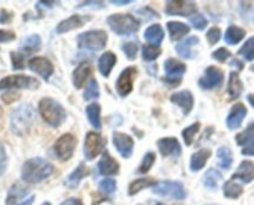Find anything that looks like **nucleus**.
Listing matches in <instances>:
<instances>
[{"label": "nucleus", "mask_w": 254, "mask_h": 205, "mask_svg": "<svg viewBox=\"0 0 254 205\" xmlns=\"http://www.w3.org/2000/svg\"><path fill=\"white\" fill-rule=\"evenodd\" d=\"M52 172H54V165L51 163L47 162L44 158L35 157L24 163L21 169V178L24 182L35 184V183L46 179Z\"/></svg>", "instance_id": "obj_1"}, {"label": "nucleus", "mask_w": 254, "mask_h": 205, "mask_svg": "<svg viewBox=\"0 0 254 205\" xmlns=\"http://www.w3.org/2000/svg\"><path fill=\"white\" fill-rule=\"evenodd\" d=\"M35 121V109L31 104H22L10 115V130L17 136H24L31 130Z\"/></svg>", "instance_id": "obj_2"}, {"label": "nucleus", "mask_w": 254, "mask_h": 205, "mask_svg": "<svg viewBox=\"0 0 254 205\" xmlns=\"http://www.w3.org/2000/svg\"><path fill=\"white\" fill-rule=\"evenodd\" d=\"M40 115L49 125L59 127L66 120V111L60 103L51 98H44L39 104Z\"/></svg>", "instance_id": "obj_3"}, {"label": "nucleus", "mask_w": 254, "mask_h": 205, "mask_svg": "<svg viewBox=\"0 0 254 205\" xmlns=\"http://www.w3.org/2000/svg\"><path fill=\"white\" fill-rule=\"evenodd\" d=\"M107 22L116 34L121 36H129L139 30L140 22L128 14H113L107 19Z\"/></svg>", "instance_id": "obj_4"}, {"label": "nucleus", "mask_w": 254, "mask_h": 205, "mask_svg": "<svg viewBox=\"0 0 254 205\" xmlns=\"http://www.w3.org/2000/svg\"><path fill=\"white\" fill-rule=\"evenodd\" d=\"M107 36L106 31L103 30H92V31L83 32L78 36V47L83 49H89V51H99V49L104 48L107 43Z\"/></svg>", "instance_id": "obj_5"}, {"label": "nucleus", "mask_w": 254, "mask_h": 205, "mask_svg": "<svg viewBox=\"0 0 254 205\" xmlns=\"http://www.w3.org/2000/svg\"><path fill=\"white\" fill-rule=\"evenodd\" d=\"M153 192L161 197H170L176 200L185 199L188 195L183 183L173 182V180H164V182L158 183L153 187Z\"/></svg>", "instance_id": "obj_6"}, {"label": "nucleus", "mask_w": 254, "mask_h": 205, "mask_svg": "<svg viewBox=\"0 0 254 205\" xmlns=\"http://www.w3.org/2000/svg\"><path fill=\"white\" fill-rule=\"evenodd\" d=\"M39 82L27 76H9L0 81V90L4 89H36Z\"/></svg>", "instance_id": "obj_7"}, {"label": "nucleus", "mask_w": 254, "mask_h": 205, "mask_svg": "<svg viewBox=\"0 0 254 205\" xmlns=\"http://www.w3.org/2000/svg\"><path fill=\"white\" fill-rule=\"evenodd\" d=\"M77 146V138L71 133H64L55 143V152L61 161H67L72 157Z\"/></svg>", "instance_id": "obj_8"}, {"label": "nucleus", "mask_w": 254, "mask_h": 205, "mask_svg": "<svg viewBox=\"0 0 254 205\" xmlns=\"http://www.w3.org/2000/svg\"><path fill=\"white\" fill-rule=\"evenodd\" d=\"M104 147V140L97 132H88L84 140V156L86 160L92 161L102 152Z\"/></svg>", "instance_id": "obj_9"}, {"label": "nucleus", "mask_w": 254, "mask_h": 205, "mask_svg": "<svg viewBox=\"0 0 254 205\" xmlns=\"http://www.w3.org/2000/svg\"><path fill=\"white\" fill-rule=\"evenodd\" d=\"M138 74L135 67H128L121 73L119 78L117 79V91L121 96H127L133 90V82L135 76Z\"/></svg>", "instance_id": "obj_10"}, {"label": "nucleus", "mask_w": 254, "mask_h": 205, "mask_svg": "<svg viewBox=\"0 0 254 205\" xmlns=\"http://www.w3.org/2000/svg\"><path fill=\"white\" fill-rule=\"evenodd\" d=\"M223 83V72L221 71L220 68L217 67H208L207 69L205 71V76L202 78H200L198 81V84L202 89H210L213 88H218L221 84Z\"/></svg>", "instance_id": "obj_11"}, {"label": "nucleus", "mask_w": 254, "mask_h": 205, "mask_svg": "<svg viewBox=\"0 0 254 205\" xmlns=\"http://www.w3.org/2000/svg\"><path fill=\"white\" fill-rule=\"evenodd\" d=\"M197 11V6L192 1H168L165 12L168 15H180V16H190Z\"/></svg>", "instance_id": "obj_12"}, {"label": "nucleus", "mask_w": 254, "mask_h": 205, "mask_svg": "<svg viewBox=\"0 0 254 205\" xmlns=\"http://www.w3.org/2000/svg\"><path fill=\"white\" fill-rule=\"evenodd\" d=\"M186 72V66L183 62L178 61L175 58H169L165 61V73L168 76V82L169 83L174 84L179 83L181 79V77L185 74Z\"/></svg>", "instance_id": "obj_13"}, {"label": "nucleus", "mask_w": 254, "mask_h": 205, "mask_svg": "<svg viewBox=\"0 0 254 205\" xmlns=\"http://www.w3.org/2000/svg\"><path fill=\"white\" fill-rule=\"evenodd\" d=\"M29 68L36 74H39L45 81H49V78L54 73V66L45 57H35V58L30 59Z\"/></svg>", "instance_id": "obj_14"}, {"label": "nucleus", "mask_w": 254, "mask_h": 205, "mask_svg": "<svg viewBox=\"0 0 254 205\" xmlns=\"http://www.w3.org/2000/svg\"><path fill=\"white\" fill-rule=\"evenodd\" d=\"M113 143L116 146L117 151L123 156L124 158L130 157L133 153L134 141L130 136L126 135L123 132H114L113 133Z\"/></svg>", "instance_id": "obj_15"}, {"label": "nucleus", "mask_w": 254, "mask_h": 205, "mask_svg": "<svg viewBox=\"0 0 254 205\" xmlns=\"http://www.w3.org/2000/svg\"><path fill=\"white\" fill-rule=\"evenodd\" d=\"M170 100L173 101L174 104H176V105L183 110L184 114H189L191 110H192L193 96L190 90L178 91V93L171 95Z\"/></svg>", "instance_id": "obj_16"}, {"label": "nucleus", "mask_w": 254, "mask_h": 205, "mask_svg": "<svg viewBox=\"0 0 254 205\" xmlns=\"http://www.w3.org/2000/svg\"><path fill=\"white\" fill-rule=\"evenodd\" d=\"M158 147L161 156H180L181 147L178 138L175 137H165L158 141Z\"/></svg>", "instance_id": "obj_17"}, {"label": "nucleus", "mask_w": 254, "mask_h": 205, "mask_svg": "<svg viewBox=\"0 0 254 205\" xmlns=\"http://www.w3.org/2000/svg\"><path fill=\"white\" fill-rule=\"evenodd\" d=\"M246 115H247V108L243 104L238 103L236 105H233V108L230 111V115L227 118L228 128L235 130V128L240 127L242 121L245 120Z\"/></svg>", "instance_id": "obj_18"}, {"label": "nucleus", "mask_w": 254, "mask_h": 205, "mask_svg": "<svg viewBox=\"0 0 254 205\" xmlns=\"http://www.w3.org/2000/svg\"><path fill=\"white\" fill-rule=\"evenodd\" d=\"M98 170L102 175L117 174L119 172V163L106 151L98 162Z\"/></svg>", "instance_id": "obj_19"}, {"label": "nucleus", "mask_w": 254, "mask_h": 205, "mask_svg": "<svg viewBox=\"0 0 254 205\" xmlns=\"http://www.w3.org/2000/svg\"><path fill=\"white\" fill-rule=\"evenodd\" d=\"M87 20H89V17H83L81 15H72L71 17L60 22L56 29L57 34H64V32H68L77 29V27L83 26Z\"/></svg>", "instance_id": "obj_20"}, {"label": "nucleus", "mask_w": 254, "mask_h": 205, "mask_svg": "<svg viewBox=\"0 0 254 205\" xmlns=\"http://www.w3.org/2000/svg\"><path fill=\"white\" fill-rule=\"evenodd\" d=\"M92 74V67L88 62H83L79 64L73 72V84L77 89L82 88L87 83L88 78Z\"/></svg>", "instance_id": "obj_21"}, {"label": "nucleus", "mask_w": 254, "mask_h": 205, "mask_svg": "<svg viewBox=\"0 0 254 205\" xmlns=\"http://www.w3.org/2000/svg\"><path fill=\"white\" fill-rule=\"evenodd\" d=\"M233 179H240L243 183H251L254 179V163L251 161H243L233 174Z\"/></svg>", "instance_id": "obj_22"}, {"label": "nucleus", "mask_w": 254, "mask_h": 205, "mask_svg": "<svg viewBox=\"0 0 254 205\" xmlns=\"http://www.w3.org/2000/svg\"><path fill=\"white\" fill-rule=\"evenodd\" d=\"M117 63V57L113 52H106L99 57L98 69L103 77H108L113 69L114 64Z\"/></svg>", "instance_id": "obj_23"}, {"label": "nucleus", "mask_w": 254, "mask_h": 205, "mask_svg": "<svg viewBox=\"0 0 254 205\" xmlns=\"http://www.w3.org/2000/svg\"><path fill=\"white\" fill-rule=\"evenodd\" d=\"M210 157H211V151L207 150V148H202V150L193 153L190 161L191 170H192V172H198V170L202 169Z\"/></svg>", "instance_id": "obj_24"}, {"label": "nucleus", "mask_w": 254, "mask_h": 205, "mask_svg": "<svg viewBox=\"0 0 254 205\" xmlns=\"http://www.w3.org/2000/svg\"><path fill=\"white\" fill-rule=\"evenodd\" d=\"M144 37H145V40L151 44V46L159 47L164 39L163 27H161L160 25H151V26H149L148 29L145 30Z\"/></svg>", "instance_id": "obj_25"}, {"label": "nucleus", "mask_w": 254, "mask_h": 205, "mask_svg": "<svg viewBox=\"0 0 254 205\" xmlns=\"http://www.w3.org/2000/svg\"><path fill=\"white\" fill-rule=\"evenodd\" d=\"M87 175H89L88 167H86V164L81 163V164L67 177V185H68L69 188H77L79 185V183H81V180L83 179V178H86Z\"/></svg>", "instance_id": "obj_26"}, {"label": "nucleus", "mask_w": 254, "mask_h": 205, "mask_svg": "<svg viewBox=\"0 0 254 205\" xmlns=\"http://www.w3.org/2000/svg\"><path fill=\"white\" fill-rule=\"evenodd\" d=\"M198 42H200L198 37L190 36L186 40H184L183 42H180V43L176 46L175 49L176 52L183 57V58H192V52H191V48H192L193 46H196Z\"/></svg>", "instance_id": "obj_27"}, {"label": "nucleus", "mask_w": 254, "mask_h": 205, "mask_svg": "<svg viewBox=\"0 0 254 205\" xmlns=\"http://www.w3.org/2000/svg\"><path fill=\"white\" fill-rule=\"evenodd\" d=\"M243 90V84L241 82L240 76L237 72H231L230 79H228L227 91L231 99H237Z\"/></svg>", "instance_id": "obj_28"}, {"label": "nucleus", "mask_w": 254, "mask_h": 205, "mask_svg": "<svg viewBox=\"0 0 254 205\" xmlns=\"http://www.w3.org/2000/svg\"><path fill=\"white\" fill-rule=\"evenodd\" d=\"M166 26H168L169 34H170V37L173 41H178V40H180L181 37L188 35L189 31H190V27L188 25L179 21H170L168 22Z\"/></svg>", "instance_id": "obj_29"}, {"label": "nucleus", "mask_w": 254, "mask_h": 205, "mask_svg": "<svg viewBox=\"0 0 254 205\" xmlns=\"http://www.w3.org/2000/svg\"><path fill=\"white\" fill-rule=\"evenodd\" d=\"M245 36H246L245 30L241 29V27H238V26H235V25H232V26L228 27L227 31H226L225 40L228 44H237V43H240L243 39H245Z\"/></svg>", "instance_id": "obj_30"}, {"label": "nucleus", "mask_w": 254, "mask_h": 205, "mask_svg": "<svg viewBox=\"0 0 254 205\" xmlns=\"http://www.w3.org/2000/svg\"><path fill=\"white\" fill-rule=\"evenodd\" d=\"M156 184H158V182L155 179H153V178H140V179H136L130 183V185H129V194L135 195L140 190L149 187H153V185Z\"/></svg>", "instance_id": "obj_31"}, {"label": "nucleus", "mask_w": 254, "mask_h": 205, "mask_svg": "<svg viewBox=\"0 0 254 205\" xmlns=\"http://www.w3.org/2000/svg\"><path fill=\"white\" fill-rule=\"evenodd\" d=\"M87 118L93 127L101 128V106L98 104L93 103L86 108Z\"/></svg>", "instance_id": "obj_32"}, {"label": "nucleus", "mask_w": 254, "mask_h": 205, "mask_svg": "<svg viewBox=\"0 0 254 205\" xmlns=\"http://www.w3.org/2000/svg\"><path fill=\"white\" fill-rule=\"evenodd\" d=\"M222 180V174H221L218 170L213 169H208L207 172L205 173V177H203V184H205L206 188L208 189H216L220 184V182Z\"/></svg>", "instance_id": "obj_33"}, {"label": "nucleus", "mask_w": 254, "mask_h": 205, "mask_svg": "<svg viewBox=\"0 0 254 205\" xmlns=\"http://www.w3.org/2000/svg\"><path fill=\"white\" fill-rule=\"evenodd\" d=\"M223 192H225V197L230 198V199H237L240 195L243 193L242 185L236 183L235 180H228L223 187Z\"/></svg>", "instance_id": "obj_34"}, {"label": "nucleus", "mask_w": 254, "mask_h": 205, "mask_svg": "<svg viewBox=\"0 0 254 205\" xmlns=\"http://www.w3.org/2000/svg\"><path fill=\"white\" fill-rule=\"evenodd\" d=\"M217 157L220 158V167L222 169L228 170L232 165L233 162V157H232V152L228 147H221L217 150Z\"/></svg>", "instance_id": "obj_35"}, {"label": "nucleus", "mask_w": 254, "mask_h": 205, "mask_svg": "<svg viewBox=\"0 0 254 205\" xmlns=\"http://www.w3.org/2000/svg\"><path fill=\"white\" fill-rule=\"evenodd\" d=\"M27 189L26 188L21 187L19 184H15L14 187L10 189L9 195H7V199H6V205H12L17 202L19 199L24 198L26 195Z\"/></svg>", "instance_id": "obj_36"}, {"label": "nucleus", "mask_w": 254, "mask_h": 205, "mask_svg": "<svg viewBox=\"0 0 254 205\" xmlns=\"http://www.w3.org/2000/svg\"><path fill=\"white\" fill-rule=\"evenodd\" d=\"M40 48H41V39L37 35H31L22 42V49L26 52H36Z\"/></svg>", "instance_id": "obj_37"}, {"label": "nucleus", "mask_w": 254, "mask_h": 205, "mask_svg": "<svg viewBox=\"0 0 254 205\" xmlns=\"http://www.w3.org/2000/svg\"><path fill=\"white\" fill-rule=\"evenodd\" d=\"M253 140H254V123H251L250 125H248V127L246 128L243 132L238 133V135L236 136V141H237V143L240 146L248 145V143L252 142Z\"/></svg>", "instance_id": "obj_38"}, {"label": "nucleus", "mask_w": 254, "mask_h": 205, "mask_svg": "<svg viewBox=\"0 0 254 205\" xmlns=\"http://www.w3.org/2000/svg\"><path fill=\"white\" fill-rule=\"evenodd\" d=\"M238 54L245 57L246 61H253L254 59V37H251L247 42L238 51Z\"/></svg>", "instance_id": "obj_39"}, {"label": "nucleus", "mask_w": 254, "mask_h": 205, "mask_svg": "<svg viewBox=\"0 0 254 205\" xmlns=\"http://www.w3.org/2000/svg\"><path fill=\"white\" fill-rule=\"evenodd\" d=\"M198 130H200V123H192L191 126H189V127H186L185 130L183 131V137H184V141H185L186 145L190 146L191 143H192L193 138H195V136L197 135Z\"/></svg>", "instance_id": "obj_40"}, {"label": "nucleus", "mask_w": 254, "mask_h": 205, "mask_svg": "<svg viewBox=\"0 0 254 205\" xmlns=\"http://www.w3.org/2000/svg\"><path fill=\"white\" fill-rule=\"evenodd\" d=\"M160 53L161 51L159 47L151 46V44H145V46L143 47V58L148 62L155 61V59L160 56Z\"/></svg>", "instance_id": "obj_41"}, {"label": "nucleus", "mask_w": 254, "mask_h": 205, "mask_svg": "<svg viewBox=\"0 0 254 205\" xmlns=\"http://www.w3.org/2000/svg\"><path fill=\"white\" fill-rule=\"evenodd\" d=\"M98 187H99V190H101L103 194L111 195L116 192L117 183H116V180L112 179V178H106V179H103L99 182Z\"/></svg>", "instance_id": "obj_42"}, {"label": "nucleus", "mask_w": 254, "mask_h": 205, "mask_svg": "<svg viewBox=\"0 0 254 205\" xmlns=\"http://www.w3.org/2000/svg\"><path fill=\"white\" fill-rule=\"evenodd\" d=\"M99 96V86L96 79H92L91 83L87 86L86 91H84V100H92Z\"/></svg>", "instance_id": "obj_43"}, {"label": "nucleus", "mask_w": 254, "mask_h": 205, "mask_svg": "<svg viewBox=\"0 0 254 205\" xmlns=\"http://www.w3.org/2000/svg\"><path fill=\"white\" fill-rule=\"evenodd\" d=\"M155 162V155L153 152H148L144 156L143 161H141V164L139 167V172L140 173H148V170L150 169L151 165Z\"/></svg>", "instance_id": "obj_44"}, {"label": "nucleus", "mask_w": 254, "mask_h": 205, "mask_svg": "<svg viewBox=\"0 0 254 205\" xmlns=\"http://www.w3.org/2000/svg\"><path fill=\"white\" fill-rule=\"evenodd\" d=\"M122 48H123L124 53L127 54V58L130 59V61L135 59L136 53H138V43H135V42H128V43H124Z\"/></svg>", "instance_id": "obj_45"}, {"label": "nucleus", "mask_w": 254, "mask_h": 205, "mask_svg": "<svg viewBox=\"0 0 254 205\" xmlns=\"http://www.w3.org/2000/svg\"><path fill=\"white\" fill-rule=\"evenodd\" d=\"M190 22L196 30H200V31L207 26V20H206V17L201 14H196L193 15L192 17H190Z\"/></svg>", "instance_id": "obj_46"}, {"label": "nucleus", "mask_w": 254, "mask_h": 205, "mask_svg": "<svg viewBox=\"0 0 254 205\" xmlns=\"http://www.w3.org/2000/svg\"><path fill=\"white\" fill-rule=\"evenodd\" d=\"M25 57L19 52H11V62L14 69H24Z\"/></svg>", "instance_id": "obj_47"}, {"label": "nucleus", "mask_w": 254, "mask_h": 205, "mask_svg": "<svg viewBox=\"0 0 254 205\" xmlns=\"http://www.w3.org/2000/svg\"><path fill=\"white\" fill-rule=\"evenodd\" d=\"M230 56H231V52L228 51L227 48H223V47L222 48H218L217 51H215L212 53L213 59L221 62V63H223V62L227 61V59L230 58Z\"/></svg>", "instance_id": "obj_48"}, {"label": "nucleus", "mask_w": 254, "mask_h": 205, "mask_svg": "<svg viewBox=\"0 0 254 205\" xmlns=\"http://www.w3.org/2000/svg\"><path fill=\"white\" fill-rule=\"evenodd\" d=\"M206 37H207L210 44L217 43V42L220 41V39H221V30L218 29V27H211V29L208 30Z\"/></svg>", "instance_id": "obj_49"}, {"label": "nucleus", "mask_w": 254, "mask_h": 205, "mask_svg": "<svg viewBox=\"0 0 254 205\" xmlns=\"http://www.w3.org/2000/svg\"><path fill=\"white\" fill-rule=\"evenodd\" d=\"M6 164H7L6 152H5L2 146H0V177H1V175L4 174L5 170H6Z\"/></svg>", "instance_id": "obj_50"}, {"label": "nucleus", "mask_w": 254, "mask_h": 205, "mask_svg": "<svg viewBox=\"0 0 254 205\" xmlns=\"http://www.w3.org/2000/svg\"><path fill=\"white\" fill-rule=\"evenodd\" d=\"M15 40V34L9 30H0V42H10Z\"/></svg>", "instance_id": "obj_51"}, {"label": "nucleus", "mask_w": 254, "mask_h": 205, "mask_svg": "<svg viewBox=\"0 0 254 205\" xmlns=\"http://www.w3.org/2000/svg\"><path fill=\"white\" fill-rule=\"evenodd\" d=\"M242 155L245 156H254V140L252 142L248 143L245 148L242 150Z\"/></svg>", "instance_id": "obj_52"}, {"label": "nucleus", "mask_w": 254, "mask_h": 205, "mask_svg": "<svg viewBox=\"0 0 254 205\" xmlns=\"http://www.w3.org/2000/svg\"><path fill=\"white\" fill-rule=\"evenodd\" d=\"M61 205H83L81 203V200L76 199V198H69V199L64 200Z\"/></svg>", "instance_id": "obj_53"}, {"label": "nucleus", "mask_w": 254, "mask_h": 205, "mask_svg": "<svg viewBox=\"0 0 254 205\" xmlns=\"http://www.w3.org/2000/svg\"><path fill=\"white\" fill-rule=\"evenodd\" d=\"M35 200V197H30L29 199L24 200V202L19 203V204H15V205H32V203H34Z\"/></svg>", "instance_id": "obj_54"}, {"label": "nucleus", "mask_w": 254, "mask_h": 205, "mask_svg": "<svg viewBox=\"0 0 254 205\" xmlns=\"http://www.w3.org/2000/svg\"><path fill=\"white\" fill-rule=\"evenodd\" d=\"M114 5H127L130 2V0H112Z\"/></svg>", "instance_id": "obj_55"}, {"label": "nucleus", "mask_w": 254, "mask_h": 205, "mask_svg": "<svg viewBox=\"0 0 254 205\" xmlns=\"http://www.w3.org/2000/svg\"><path fill=\"white\" fill-rule=\"evenodd\" d=\"M247 99H248V101H250L251 105L254 108V94H250V95L247 96Z\"/></svg>", "instance_id": "obj_56"}, {"label": "nucleus", "mask_w": 254, "mask_h": 205, "mask_svg": "<svg viewBox=\"0 0 254 205\" xmlns=\"http://www.w3.org/2000/svg\"><path fill=\"white\" fill-rule=\"evenodd\" d=\"M41 205H51V204H50V203H49V202H45V203H44V204H41Z\"/></svg>", "instance_id": "obj_57"}, {"label": "nucleus", "mask_w": 254, "mask_h": 205, "mask_svg": "<svg viewBox=\"0 0 254 205\" xmlns=\"http://www.w3.org/2000/svg\"><path fill=\"white\" fill-rule=\"evenodd\" d=\"M156 205H164V204H156Z\"/></svg>", "instance_id": "obj_58"}]
</instances>
